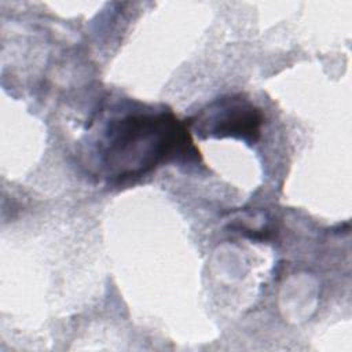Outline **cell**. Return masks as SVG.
<instances>
[{
	"mask_svg": "<svg viewBox=\"0 0 352 352\" xmlns=\"http://www.w3.org/2000/svg\"><path fill=\"white\" fill-rule=\"evenodd\" d=\"M199 153L187 126L169 110L121 104L88 139V165L109 180L146 175L160 164L191 161Z\"/></svg>",
	"mask_w": 352,
	"mask_h": 352,
	"instance_id": "obj_1",
	"label": "cell"
},
{
	"mask_svg": "<svg viewBox=\"0 0 352 352\" xmlns=\"http://www.w3.org/2000/svg\"><path fill=\"white\" fill-rule=\"evenodd\" d=\"M263 122L264 116L257 106L242 95H230L209 103L188 124L201 139L234 138L254 144Z\"/></svg>",
	"mask_w": 352,
	"mask_h": 352,
	"instance_id": "obj_2",
	"label": "cell"
}]
</instances>
